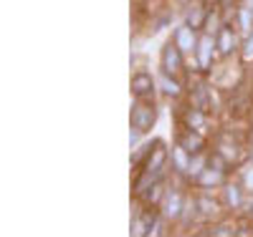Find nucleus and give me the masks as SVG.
<instances>
[{
	"label": "nucleus",
	"mask_w": 253,
	"mask_h": 237,
	"mask_svg": "<svg viewBox=\"0 0 253 237\" xmlns=\"http://www.w3.org/2000/svg\"><path fill=\"white\" fill-rule=\"evenodd\" d=\"M223 174H225V171H218V169L210 167V169H205V171H203L200 184H218V182L223 179Z\"/></svg>",
	"instance_id": "18"
},
{
	"label": "nucleus",
	"mask_w": 253,
	"mask_h": 237,
	"mask_svg": "<svg viewBox=\"0 0 253 237\" xmlns=\"http://www.w3.org/2000/svg\"><path fill=\"white\" fill-rule=\"evenodd\" d=\"M198 209L205 214V217H213V214L218 212V204L210 200L208 195H200V197H198Z\"/></svg>",
	"instance_id": "17"
},
{
	"label": "nucleus",
	"mask_w": 253,
	"mask_h": 237,
	"mask_svg": "<svg viewBox=\"0 0 253 237\" xmlns=\"http://www.w3.org/2000/svg\"><path fill=\"white\" fill-rule=\"evenodd\" d=\"M165 169H167V149L162 146V141H155V149L150 152V157L139 164V174L134 179V195L139 197L150 184L160 182L165 177Z\"/></svg>",
	"instance_id": "1"
},
{
	"label": "nucleus",
	"mask_w": 253,
	"mask_h": 237,
	"mask_svg": "<svg viewBox=\"0 0 253 237\" xmlns=\"http://www.w3.org/2000/svg\"><path fill=\"white\" fill-rule=\"evenodd\" d=\"M162 197H165L162 179H160V182H155V184H150V187H147V189L142 192V195H139V200L144 202V207H155V204H157Z\"/></svg>",
	"instance_id": "11"
},
{
	"label": "nucleus",
	"mask_w": 253,
	"mask_h": 237,
	"mask_svg": "<svg viewBox=\"0 0 253 237\" xmlns=\"http://www.w3.org/2000/svg\"><path fill=\"white\" fill-rule=\"evenodd\" d=\"M132 94H134V99L150 101L152 94H155V78H152L150 73H144V71L134 73V76H132Z\"/></svg>",
	"instance_id": "4"
},
{
	"label": "nucleus",
	"mask_w": 253,
	"mask_h": 237,
	"mask_svg": "<svg viewBox=\"0 0 253 237\" xmlns=\"http://www.w3.org/2000/svg\"><path fill=\"white\" fill-rule=\"evenodd\" d=\"M210 232H213V235H236V225H228V222H223V225L213 227Z\"/></svg>",
	"instance_id": "21"
},
{
	"label": "nucleus",
	"mask_w": 253,
	"mask_h": 237,
	"mask_svg": "<svg viewBox=\"0 0 253 237\" xmlns=\"http://www.w3.org/2000/svg\"><path fill=\"white\" fill-rule=\"evenodd\" d=\"M172 40L180 46V51H182V53H195V51H198V48H195V46H198V40H195V28H190V26L177 28Z\"/></svg>",
	"instance_id": "7"
},
{
	"label": "nucleus",
	"mask_w": 253,
	"mask_h": 237,
	"mask_svg": "<svg viewBox=\"0 0 253 237\" xmlns=\"http://www.w3.org/2000/svg\"><path fill=\"white\" fill-rule=\"evenodd\" d=\"M190 106H195V109H203L205 114L210 111V99H208V91H205V86H195L193 91H190Z\"/></svg>",
	"instance_id": "14"
},
{
	"label": "nucleus",
	"mask_w": 253,
	"mask_h": 237,
	"mask_svg": "<svg viewBox=\"0 0 253 237\" xmlns=\"http://www.w3.org/2000/svg\"><path fill=\"white\" fill-rule=\"evenodd\" d=\"M238 18H241L243 33H251V28H253V15H251V10H248V8H241V10H238Z\"/></svg>",
	"instance_id": "20"
},
{
	"label": "nucleus",
	"mask_w": 253,
	"mask_h": 237,
	"mask_svg": "<svg viewBox=\"0 0 253 237\" xmlns=\"http://www.w3.org/2000/svg\"><path fill=\"white\" fill-rule=\"evenodd\" d=\"M253 58V35L248 33V43H246V51H243V61H251Z\"/></svg>",
	"instance_id": "22"
},
{
	"label": "nucleus",
	"mask_w": 253,
	"mask_h": 237,
	"mask_svg": "<svg viewBox=\"0 0 253 237\" xmlns=\"http://www.w3.org/2000/svg\"><path fill=\"white\" fill-rule=\"evenodd\" d=\"M215 48L220 51V56H228V53H233L236 51V33L230 31L228 26H223L215 35Z\"/></svg>",
	"instance_id": "9"
},
{
	"label": "nucleus",
	"mask_w": 253,
	"mask_h": 237,
	"mask_svg": "<svg viewBox=\"0 0 253 237\" xmlns=\"http://www.w3.org/2000/svg\"><path fill=\"white\" fill-rule=\"evenodd\" d=\"M182 51L175 40H167L165 48H162V58H160V66H162V73H170V76H180L182 68H185V61H182Z\"/></svg>",
	"instance_id": "3"
},
{
	"label": "nucleus",
	"mask_w": 253,
	"mask_h": 237,
	"mask_svg": "<svg viewBox=\"0 0 253 237\" xmlns=\"http://www.w3.org/2000/svg\"><path fill=\"white\" fill-rule=\"evenodd\" d=\"M160 83H162V91H165L167 96H172V99L180 96V83L175 81V76L170 78V73H162V76H160Z\"/></svg>",
	"instance_id": "16"
},
{
	"label": "nucleus",
	"mask_w": 253,
	"mask_h": 237,
	"mask_svg": "<svg viewBox=\"0 0 253 237\" xmlns=\"http://www.w3.org/2000/svg\"><path fill=\"white\" fill-rule=\"evenodd\" d=\"M246 184L253 189V171H248V174H246Z\"/></svg>",
	"instance_id": "23"
},
{
	"label": "nucleus",
	"mask_w": 253,
	"mask_h": 237,
	"mask_svg": "<svg viewBox=\"0 0 253 237\" xmlns=\"http://www.w3.org/2000/svg\"><path fill=\"white\" fill-rule=\"evenodd\" d=\"M182 207H185V197L180 195V192L165 195V217L167 220H177L182 214Z\"/></svg>",
	"instance_id": "10"
},
{
	"label": "nucleus",
	"mask_w": 253,
	"mask_h": 237,
	"mask_svg": "<svg viewBox=\"0 0 253 237\" xmlns=\"http://www.w3.org/2000/svg\"><path fill=\"white\" fill-rule=\"evenodd\" d=\"M182 121H185V129H193V132H205V111L203 109H195V106H187L185 114H182Z\"/></svg>",
	"instance_id": "8"
},
{
	"label": "nucleus",
	"mask_w": 253,
	"mask_h": 237,
	"mask_svg": "<svg viewBox=\"0 0 253 237\" xmlns=\"http://www.w3.org/2000/svg\"><path fill=\"white\" fill-rule=\"evenodd\" d=\"M225 202H228V207H233V209L241 207V202H243V192H241L238 184H228V187H225Z\"/></svg>",
	"instance_id": "15"
},
{
	"label": "nucleus",
	"mask_w": 253,
	"mask_h": 237,
	"mask_svg": "<svg viewBox=\"0 0 253 237\" xmlns=\"http://www.w3.org/2000/svg\"><path fill=\"white\" fill-rule=\"evenodd\" d=\"M213 46H215L213 35H203V40L198 43V58H200V68H208V66H210V56H213Z\"/></svg>",
	"instance_id": "13"
},
{
	"label": "nucleus",
	"mask_w": 253,
	"mask_h": 237,
	"mask_svg": "<svg viewBox=\"0 0 253 237\" xmlns=\"http://www.w3.org/2000/svg\"><path fill=\"white\" fill-rule=\"evenodd\" d=\"M155 227H157V212H155V207H144L137 214L134 225H132V235H152Z\"/></svg>",
	"instance_id": "5"
},
{
	"label": "nucleus",
	"mask_w": 253,
	"mask_h": 237,
	"mask_svg": "<svg viewBox=\"0 0 253 237\" xmlns=\"http://www.w3.org/2000/svg\"><path fill=\"white\" fill-rule=\"evenodd\" d=\"M208 18H210V13H208V8H203V5H193L187 10V26L190 28H203L205 23H208Z\"/></svg>",
	"instance_id": "12"
},
{
	"label": "nucleus",
	"mask_w": 253,
	"mask_h": 237,
	"mask_svg": "<svg viewBox=\"0 0 253 237\" xmlns=\"http://www.w3.org/2000/svg\"><path fill=\"white\" fill-rule=\"evenodd\" d=\"M157 121V109H155V101H144L137 99V103L132 106V129H137L139 134H147Z\"/></svg>",
	"instance_id": "2"
},
{
	"label": "nucleus",
	"mask_w": 253,
	"mask_h": 237,
	"mask_svg": "<svg viewBox=\"0 0 253 237\" xmlns=\"http://www.w3.org/2000/svg\"><path fill=\"white\" fill-rule=\"evenodd\" d=\"M177 144L182 149H187L190 157H195V154H203V149H205V139L200 136V132H193V129H187V132L180 134Z\"/></svg>",
	"instance_id": "6"
},
{
	"label": "nucleus",
	"mask_w": 253,
	"mask_h": 237,
	"mask_svg": "<svg viewBox=\"0 0 253 237\" xmlns=\"http://www.w3.org/2000/svg\"><path fill=\"white\" fill-rule=\"evenodd\" d=\"M195 212H198V200H185V207H182V222L190 225V217H195Z\"/></svg>",
	"instance_id": "19"
}]
</instances>
